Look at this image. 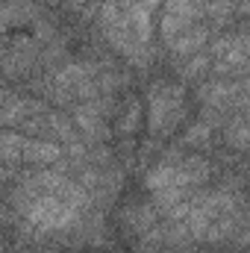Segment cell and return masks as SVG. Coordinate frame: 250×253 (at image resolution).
I'll list each match as a JSON object with an SVG mask.
<instances>
[{"instance_id": "6da1fadb", "label": "cell", "mask_w": 250, "mask_h": 253, "mask_svg": "<svg viewBox=\"0 0 250 253\" xmlns=\"http://www.w3.org/2000/svg\"><path fill=\"white\" fill-rule=\"evenodd\" d=\"M186 121L183 88L165 80H156L147 91V129L150 138H165Z\"/></svg>"}, {"instance_id": "7a4b0ae2", "label": "cell", "mask_w": 250, "mask_h": 253, "mask_svg": "<svg viewBox=\"0 0 250 253\" xmlns=\"http://www.w3.org/2000/svg\"><path fill=\"white\" fill-rule=\"evenodd\" d=\"M21 156L30 159V162H56L62 159V147L53 144V141H36V138H24V147H21Z\"/></svg>"}, {"instance_id": "3957f363", "label": "cell", "mask_w": 250, "mask_h": 253, "mask_svg": "<svg viewBox=\"0 0 250 253\" xmlns=\"http://www.w3.org/2000/svg\"><path fill=\"white\" fill-rule=\"evenodd\" d=\"M141 115H144V109H141V103H138V97H129L124 106H121V115H118V121H115V126H118V132L121 135H132L135 129H138V121H141Z\"/></svg>"}]
</instances>
